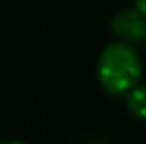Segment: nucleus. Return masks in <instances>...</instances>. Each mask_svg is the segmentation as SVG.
Wrapping results in <instances>:
<instances>
[{
	"mask_svg": "<svg viewBox=\"0 0 146 144\" xmlns=\"http://www.w3.org/2000/svg\"><path fill=\"white\" fill-rule=\"evenodd\" d=\"M125 108L129 117H133L140 123H146V83H140L129 93H125Z\"/></svg>",
	"mask_w": 146,
	"mask_h": 144,
	"instance_id": "7ed1b4c3",
	"label": "nucleus"
},
{
	"mask_svg": "<svg viewBox=\"0 0 146 144\" xmlns=\"http://www.w3.org/2000/svg\"><path fill=\"white\" fill-rule=\"evenodd\" d=\"M110 32L117 40L129 44H144L146 15L135 7H123L110 17Z\"/></svg>",
	"mask_w": 146,
	"mask_h": 144,
	"instance_id": "f03ea898",
	"label": "nucleus"
},
{
	"mask_svg": "<svg viewBox=\"0 0 146 144\" xmlns=\"http://www.w3.org/2000/svg\"><path fill=\"white\" fill-rule=\"evenodd\" d=\"M133 7H135V9H140V11L146 15V0H133Z\"/></svg>",
	"mask_w": 146,
	"mask_h": 144,
	"instance_id": "20e7f679",
	"label": "nucleus"
},
{
	"mask_svg": "<svg viewBox=\"0 0 146 144\" xmlns=\"http://www.w3.org/2000/svg\"><path fill=\"white\" fill-rule=\"evenodd\" d=\"M144 49H146V38H144Z\"/></svg>",
	"mask_w": 146,
	"mask_h": 144,
	"instance_id": "39448f33",
	"label": "nucleus"
},
{
	"mask_svg": "<svg viewBox=\"0 0 146 144\" xmlns=\"http://www.w3.org/2000/svg\"><path fill=\"white\" fill-rule=\"evenodd\" d=\"M98 83L108 96L125 98L135 85L142 83L144 62L138 51V44H129L114 38L100 51L95 64Z\"/></svg>",
	"mask_w": 146,
	"mask_h": 144,
	"instance_id": "f257e3e1",
	"label": "nucleus"
}]
</instances>
